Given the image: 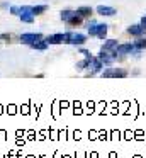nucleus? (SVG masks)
I'll use <instances>...</instances> for the list:
<instances>
[{
	"mask_svg": "<svg viewBox=\"0 0 146 158\" xmlns=\"http://www.w3.org/2000/svg\"><path fill=\"white\" fill-rule=\"evenodd\" d=\"M70 38H71V32H60V34H51L48 38H44V41L48 44H68L70 43Z\"/></svg>",
	"mask_w": 146,
	"mask_h": 158,
	"instance_id": "2",
	"label": "nucleus"
},
{
	"mask_svg": "<svg viewBox=\"0 0 146 158\" xmlns=\"http://www.w3.org/2000/svg\"><path fill=\"white\" fill-rule=\"evenodd\" d=\"M80 53L85 56V58H92V55H90V51H87V49H80Z\"/></svg>",
	"mask_w": 146,
	"mask_h": 158,
	"instance_id": "20",
	"label": "nucleus"
},
{
	"mask_svg": "<svg viewBox=\"0 0 146 158\" xmlns=\"http://www.w3.org/2000/svg\"><path fill=\"white\" fill-rule=\"evenodd\" d=\"M88 60H90V58H85V60H81V61L77 63V70H78V72H81V70L88 68Z\"/></svg>",
	"mask_w": 146,
	"mask_h": 158,
	"instance_id": "17",
	"label": "nucleus"
},
{
	"mask_svg": "<svg viewBox=\"0 0 146 158\" xmlns=\"http://www.w3.org/2000/svg\"><path fill=\"white\" fill-rule=\"evenodd\" d=\"M31 48H32V49H37V51H44V49L48 48V43L44 41V38H43V39H39V41L32 43V44H31Z\"/></svg>",
	"mask_w": 146,
	"mask_h": 158,
	"instance_id": "13",
	"label": "nucleus"
},
{
	"mask_svg": "<svg viewBox=\"0 0 146 158\" xmlns=\"http://www.w3.org/2000/svg\"><path fill=\"white\" fill-rule=\"evenodd\" d=\"M132 44H134V48H136V49L143 51V49L146 48V39H136V41L132 43Z\"/></svg>",
	"mask_w": 146,
	"mask_h": 158,
	"instance_id": "16",
	"label": "nucleus"
},
{
	"mask_svg": "<svg viewBox=\"0 0 146 158\" xmlns=\"http://www.w3.org/2000/svg\"><path fill=\"white\" fill-rule=\"evenodd\" d=\"M19 10H20V7H17V5L10 7V14H14V15H19Z\"/></svg>",
	"mask_w": 146,
	"mask_h": 158,
	"instance_id": "19",
	"label": "nucleus"
},
{
	"mask_svg": "<svg viewBox=\"0 0 146 158\" xmlns=\"http://www.w3.org/2000/svg\"><path fill=\"white\" fill-rule=\"evenodd\" d=\"M44 36L41 34V32H24L22 36H20V43L22 44H27V46H31L32 43H36V41H39V39H43Z\"/></svg>",
	"mask_w": 146,
	"mask_h": 158,
	"instance_id": "6",
	"label": "nucleus"
},
{
	"mask_svg": "<svg viewBox=\"0 0 146 158\" xmlns=\"http://www.w3.org/2000/svg\"><path fill=\"white\" fill-rule=\"evenodd\" d=\"M97 14L111 17V15L115 14V9H114V7H109V5H98V7H97Z\"/></svg>",
	"mask_w": 146,
	"mask_h": 158,
	"instance_id": "10",
	"label": "nucleus"
},
{
	"mask_svg": "<svg viewBox=\"0 0 146 158\" xmlns=\"http://www.w3.org/2000/svg\"><path fill=\"white\" fill-rule=\"evenodd\" d=\"M115 53H117L119 60H121V56H124V55H129V53H134V55H138V53H141V51H139V49H136L132 43H124V44H117Z\"/></svg>",
	"mask_w": 146,
	"mask_h": 158,
	"instance_id": "4",
	"label": "nucleus"
},
{
	"mask_svg": "<svg viewBox=\"0 0 146 158\" xmlns=\"http://www.w3.org/2000/svg\"><path fill=\"white\" fill-rule=\"evenodd\" d=\"M100 75L104 78H126L127 77V72L124 68H117V66H109V68L102 70Z\"/></svg>",
	"mask_w": 146,
	"mask_h": 158,
	"instance_id": "1",
	"label": "nucleus"
},
{
	"mask_svg": "<svg viewBox=\"0 0 146 158\" xmlns=\"http://www.w3.org/2000/svg\"><path fill=\"white\" fill-rule=\"evenodd\" d=\"M102 68H104V63L98 56H92L88 60V72H87V77H94L95 73H100Z\"/></svg>",
	"mask_w": 146,
	"mask_h": 158,
	"instance_id": "3",
	"label": "nucleus"
},
{
	"mask_svg": "<svg viewBox=\"0 0 146 158\" xmlns=\"http://www.w3.org/2000/svg\"><path fill=\"white\" fill-rule=\"evenodd\" d=\"M46 9H48L46 5H34V7H31V10H32L34 15H39V14H43Z\"/></svg>",
	"mask_w": 146,
	"mask_h": 158,
	"instance_id": "15",
	"label": "nucleus"
},
{
	"mask_svg": "<svg viewBox=\"0 0 146 158\" xmlns=\"http://www.w3.org/2000/svg\"><path fill=\"white\" fill-rule=\"evenodd\" d=\"M141 26H143V29H144V32H146V15L141 19Z\"/></svg>",
	"mask_w": 146,
	"mask_h": 158,
	"instance_id": "21",
	"label": "nucleus"
},
{
	"mask_svg": "<svg viewBox=\"0 0 146 158\" xmlns=\"http://www.w3.org/2000/svg\"><path fill=\"white\" fill-rule=\"evenodd\" d=\"M77 12H78V15H81V17H90L92 15V9L90 7H78Z\"/></svg>",
	"mask_w": 146,
	"mask_h": 158,
	"instance_id": "14",
	"label": "nucleus"
},
{
	"mask_svg": "<svg viewBox=\"0 0 146 158\" xmlns=\"http://www.w3.org/2000/svg\"><path fill=\"white\" fill-rule=\"evenodd\" d=\"M117 39H107L104 43V46L100 48V51H107V53H115V48H117Z\"/></svg>",
	"mask_w": 146,
	"mask_h": 158,
	"instance_id": "8",
	"label": "nucleus"
},
{
	"mask_svg": "<svg viewBox=\"0 0 146 158\" xmlns=\"http://www.w3.org/2000/svg\"><path fill=\"white\" fill-rule=\"evenodd\" d=\"M19 17H20V21L26 22V24H32L36 15H34L32 10H31V5H22L20 10H19Z\"/></svg>",
	"mask_w": 146,
	"mask_h": 158,
	"instance_id": "5",
	"label": "nucleus"
},
{
	"mask_svg": "<svg viewBox=\"0 0 146 158\" xmlns=\"http://www.w3.org/2000/svg\"><path fill=\"white\" fill-rule=\"evenodd\" d=\"M73 12H75V10H63V12H61V14H60L61 21H65V22H66L68 19H70L71 15H73Z\"/></svg>",
	"mask_w": 146,
	"mask_h": 158,
	"instance_id": "18",
	"label": "nucleus"
},
{
	"mask_svg": "<svg viewBox=\"0 0 146 158\" xmlns=\"http://www.w3.org/2000/svg\"><path fill=\"white\" fill-rule=\"evenodd\" d=\"M81 19H83V17H81V15H78V12L75 10L73 15H71V17L66 21V24L70 26V27H75V26H80L81 24Z\"/></svg>",
	"mask_w": 146,
	"mask_h": 158,
	"instance_id": "11",
	"label": "nucleus"
},
{
	"mask_svg": "<svg viewBox=\"0 0 146 158\" xmlns=\"http://www.w3.org/2000/svg\"><path fill=\"white\" fill-rule=\"evenodd\" d=\"M85 41H87V36H85V34H80V32H71V38H70V43H68V44L81 46V44H85Z\"/></svg>",
	"mask_w": 146,
	"mask_h": 158,
	"instance_id": "7",
	"label": "nucleus"
},
{
	"mask_svg": "<svg viewBox=\"0 0 146 158\" xmlns=\"http://www.w3.org/2000/svg\"><path fill=\"white\" fill-rule=\"evenodd\" d=\"M127 32H129L131 36L141 38V36L144 34V29H143V26H141V24H134V26H131V27H127Z\"/></svg>",
	"mask_w": 146,
	"mask_h": 158,
	"instance_id": "9",
	"label": "nucleus"
},
{
	"mask_svg": "<svg viewBox=\"0 0 146 158\" xmlns=\"http://www.w3.org/2000/svg\"><path fill=\"white\" fill-rule=\"evenodd\" d=\"M107 31H109L107 24H97V31H95V36H97V38H100V39H105V36H107Z\"/></svg>",
	"mask_w": 146,
	"mask_h": 158,
	"instance_id": "12",
	"label": "nucleus"
}]
</instances>
